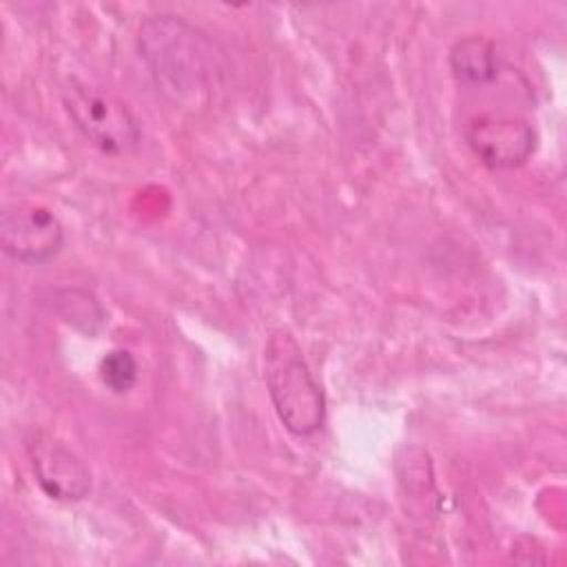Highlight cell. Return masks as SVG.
I'll list each match as a JSON object with an SVG mask.
<instances>
[{"mask_svg": "<svg viewBox=\"0 0 567 567\" xmlns=\"http://www.w3.org/2000/svg\"><path fill=\"white\" fill-rule=\"evenodd\" d=\"M100 381L113 392V394H126L128 390H133V385L137 383L140 377V368L135 357L128 350L115 348L111 352H106L100 361Z\"/></svg>", "mask_w": 567, "mask_h": 567, "instance_id": "52a82bcc", "label": "cell"}, {"mask_svg": "<svg viewBox=\"0 0 567 567\" xmlns=\"http://www.w3.org/2000/svg\"><path fill=\"white\" fill-rule=\"evenodd\" d=\"M264 379L275 412L295 436H310L326 423V396L301 348L288 330H275L264 348Z\"/></svg>", "mask_w": 567, "mask_h": 567, "instance_id": "6da1fadb", "label": "cell"}, {"mask_svg": "<svg viewBox=\"0 0 567 567\" xmlns=\"http://www.w3.org/2000/svg\"><path fill=\"white\" fill-rule=\"evenodd\" d=\"M62 104L73 126L102 153L124 155L140 144V122L120 97L104 89L73 80L62 93Z\"/></svg>", "mask_w": 567, "mask_h": 567, "instance_id": "7a4b0ae2", "label": "cell"}, {"mask_svg": "<svg viewBox=\"0 0 567 567\" xmlns=\"http://www.w3.org/2000/svg\"><path fill=\"white\" fill-rule=\"evenodd\" d=\"M35 478L44 494L55 501H80L91 489V472L64 443L38 434L29 443Z\"/></svg>", "mask_w": 567, "mask_h": 567, "instance_id": "5b68a950", "label": "cell"}, {"mask_svg": "<svg viewBox=\"0 0 567 567\" xmlns=\"http://www.w3.org/2000/svg\"><path fill=\"white\" fill-rule=\"evenodd\" d=\"M450 66L461 82L489 84L498 75L496 49L485 38H463L450 49Z\"/></svg>", "mask_w": 567, "mask_h": 567, "instance_id": "8992f818", "label": "cell"}, {"mask_svg": "<svg viewBox=\"0 0 567 567\" xmlns=\"http://www.w3.org/2000/svg\"><path fill=\"white\" fill-rule=\"evenodd\" d=\"M463 135L481 164L492 171L518 168L536 151L534 128L518 117L478 115L467 122Z\"/></svg>", "mask_w": 567, "mask_h": 567, "instance_id": "277c9868", "label": "cell"}, {"mask_svg": "<svg viewBox=\"0 0 567 567\" xmlns=\"http://www.w3.org/2000/svg\"><path fill=\"white\" fill-rule=\"evenodd\" d=\"M2 250L20 264H47L64 244L60 219L44 206L16 204L0 215Z\"/></svg>", "mask_w": 567, "mask_h": 567, "instance_id": "3957f363", "label": "cell"}]
</instances>
